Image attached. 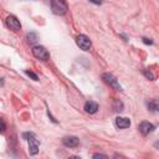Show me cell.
Here are the masks:
<instances>
[{
  "instance_id": "6da1fadb",
  "label": "cell",
  "mask_w": 159,
  "mask_h": 159,
  "mask_svg": "<svg viewBox=\"0 0 159 159\" xmlns=\"http://www.w3.org/2000/svg\"><path fill=\"white\" fill-rule=\"evenodd\" d=\"M51 9L56 15H63L67 11V4L65 0H51Z\"/></svg>"
},
{
  "instance_id": "7a4b0ae2",
  "label": "cell",
  "mask_w": 159,
  "mask_h": 159,
  "mask_svg": "<svg viewBox=\"0 0 159 159\" xmlns=\"http://www.w3.org/2000/svg\"><path fill=\"white\" fill-rule=\"evenodd\" d=\"M32 55H34L36 58L41 60V61H46V60H48V57H50L48 51H47L43 46H39V45L32 47Z\"/></svg>"
},
{
  "instance_id": "3957f363",
  "label": "cell",
  "mask_w": 159,
  "mask_h": 159,
  "mask_svg": "<svg viewBox=\"0 0 159 159\" xmlns=\"http://www.w3.org/2000/svg\"><path fill=\"white\" fill-rule=\"evenodd\" d=\"M102 78H103V81H104L106 83H108L112 88H114V89H117V91H122L120 84L118 83L117 78H116L112 73H103V75H102Z\"/></svg>"
},
{
  "instance_id": "277c9868",
  "label": "cell",
  "mask_w": 159,
  "mask_h": 159,
  "mask_svg": "<svg viewBox=\"0 0 159 159\" xmlns=\"http://www.w3.org/2000/svg\"><path fill=\"white\" fill-rule=\"evenodd\" d=\"M76 42H77V46L81 50H83V51H88L91 48V45H92L91 43V40L86 35H78L76 37Z\"/></svg>"
},
{
  "instance_id": "5b68a950",
  "label": "cell",
  "mask_w": 159,
  "mask_h": 159,
  "mask_svg": "<svg viewBox=\"0 0 159 159\" xmlns=\"http://www.w3.org/2000/svg\"><path fill=\"white\" fill-rule=\"evenodd\" d=\"M6 25H7L11 30H14V31H17V30L21 29V24H20V21H19L17 17L14 16V15L7 16V19H6Z\"/></svg>"
},
{
  "instance_id": "8992f818",
  "label": "cell",
  "mask_w": 159,
  "mask_h": 159,
  "mask_svg": "<svg viewBox=\"0 0 159 159\" xmlns=\"http://www.w3.org/2000/svg\"><path fill=\"white\" fill-rule=\"evenodd\" d=\"M27 142H29V152H30V154L31 155L37 154V152H39V142L35 138V135L31 137V138H29Z\"/></svg>"
},
{
  "instance_id": "52a82bcc",
  "label": "cell",
  "mask_w": 159,
  "mask_h": 159,
  "mask_svg": "<svg viewBox=\"0 0 159 159\" xmlns=\"http://www.w3.org/2000/svg\"><path fill=\"white\" fill-rule=\"evenodd\" d=\"M153 130H154V125H153L152 123H149V122H142V123L139 124V132H140L142 134H144V135L152 133Z\"/></svg>"
},
{
  "instance_id": "ba28073f",
  "label": "cell",
  "mask_w": 159,
  "mask_h": 159,
  "mask_svg": "<svg viewBox=\"0 0 159 159\" xmlns=\"http://www.w3.org/2000/svg\"><path fill=\"white\" fill-rule=\"evenodd\" d=\"M62 142H63V144H65L66 147H68V148H75V147H77L78 143H80L78 138H77V137H73V135H70V137L63 138Z\"/></svg>"
},
{
  "instance_id": "9c48e42d",
  "label": "cell",
  "mask_w": 159,
  "mask_h": 159,
  "mask_svg": "<svg viewBox=\"0 0 159 159\" xmlns=\"http://www.w3.org/2000/svg\"><path fill=\"white\" fill-rule=\"evenodd\" d=\"M97 109H98V104H97L96 102H93V101H88V102H86V104H84V111H86L87 113H89V114L96 113Z\"/></svg>"
},
{
  "instance_id": "30bf717a",
  "label": "cell",
  "mask_w": 159,
  "mask_h": 159,
  "mask_svg": "<svg viewBox=\"0 0 159 159\" xmlns=\"http://www.w3.org/2000/svg\"><path fill=\"white\" fill-rule=\"evenodd\" d=\"M116 124L119 128H128L130 125V120L128 118H125V117H118L116 119Z\"/></svg>"
},
{
  "instance_id": "8fae6325",
  "label": "cell",
  "mask_w": 159,
  "mask_h": 159,
  "mask_svg": "<svg viewBox=\"0 0 159 159\" xmlns=\"http://www.w3.org/2000/svg\"><path fill=\"white\" fill-rule=\"evenodd\" d=\"M27 41H29L30 43H35V42L37 41V35H36V34H34V32L27 34Z\"/></svg>"
},
{
  "instance_id": "7c38bea8",
  "label": "cell",
  "mask_w": 159,
  "mask_h": 159,
  "mask_svg": "<svg viewBox=\"0 0 159 159\" xmlns=\"http://www.w3.org/2000/svg\"><path fill=\"white\" fill-rule=\"evenodd\" d=\"M148 108L150 109V111H153V112H155L157 109H158V104H157V102L155 101H150V102H148Z\"/></svg>"
},
{
  "instance_id": "4fadbf2b",
  "label": "cell",
  "mask_w": 159,
  "mask_h": 159,
  "mask_svg": "<svg viewBox=\"0 0 159 159\" xmlns=\"http://www.w3.org/2000/svg\"><path fill=\"white\" fill-rule=\"evenodd\" d=\"M114 111H116V112H120V111H123V104H122V102H119V101H114Z\"/></svg>"
},
{
  "instance_id": "5bb4252c",
  "label": "cell",
  "mask_w": 159,
  "mask_h": 159,
  "mask_svg": "<svg viewBox=\"0 0 159 159\" xmlns=\"http://www.w3.org/2000/svg\"><path fill=\"white\" fill-rule=\"evenodd\" d=\"M25 73H26V75H27L29 77H31V78H32L34 81H37V80H39L37 75H36V73H34L32 71H29V70H26V71H25Z\"/></svg>"
},
{
  "instance_id": "9a60e30c",
  "label": "cell",
  "mask_w": 159,
  "mask_h": 159,
  "mask_svg": "<svg viewBox=\"0 0 159 159\" xmlns=\"http://www.w3.org/2000/svg\"><path fill=\"white\" fill-rule=\"evenodd\" d=\"M144 75H145V77H147V78H149L150 81H153V80H154V76H153V73H152L150 71L145 70V71H144Z\"/></svg>"
},
{
  "instance_id": "2e32d148",
  "label": "cell",
  "mask_w": 159,
  "mask_h": 159,
  "mask_svg": "<svg viewBox=\"0 0 159 159\" xmlns=\"http://www.w3.org/2000/svg\"><path fill=\"white\" fill-rule=\"evenodd\" d=\"M5 129H6V124H5V122L0 118V133H4Z\"/></svg>"
},
{
  "instance_id": "e0dca14e",
  "label": "cell",
  "mask_w": 159,
  "mask_h": 159,
  "mask_svg": "<svg viewBox=\"0 0 159 159\" xmlns=\"http://www.w3.org/2000/svg\"><path fill=\"white\" fill-rule=\"evenodd\" d=\"M34 135H35L34 133H24V138H25L26 140H27L29 138H31V137H34Z\"/></svg>"
},
{
  "instance_id": "ac0fdd59",
  "label": "cell",
  "mask_w": 159,
  "mask_h": 159,
  "mask_svg": "<svg viewBox=\"0 0 159 159\" xmlns=\"http://www.w3.org/2000/svg\"><path fill=\"white\" fill-rule=\"evenodd\" d=\"M143 42H144V43H149V45H152V43H153V41H152L150 39H147V37H144V39H143Z\"/></svg>"
},
{
  "instance_id": "d6986e66",
  "label": "cell",
  "mask_w": 159,
  "mask_h": 159,
  "mask_svg": "<svg viewBox=\"0 0 159 159\" xmlns=\"http://www.w3.org/2000/svg\"><path fill=\"white\" fill-rule=\"evenodd\" d=\"M93 158H107V155H104V154H94Z\"/></svg>"
},
{
  "instance_id": "ffe728a7",
  "label": "cell",
  "mask_w": 159,
  "mask_h": 159,
  "mask_svg": "<svg viewBox=\"0 0 159 159\" xmlns=\"http://www.w3.org/2000/svg\"><path fill=\"white\" fill-rule=\"evenodd\" d=\"M92 2H94V4H101L102 2V0H91Z\"/></svg>"
}]
</instances>
